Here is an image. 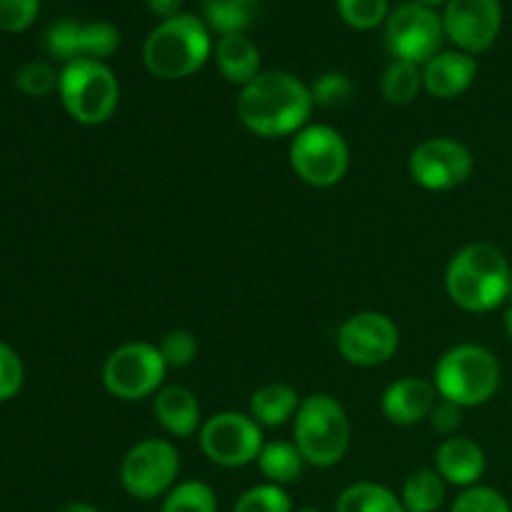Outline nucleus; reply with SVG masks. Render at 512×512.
Wrapping results in <instances>:
<instances>
[{"label": "nucleus", "mask_w": 512, "mask_h": 512, "mask_svg": "<svg viewBox=\"0 0 512 512\" xmlns=\"http://www.w3.org/2000/svg\"><path fill=\"white\" fill-rule=\"evenodd\" d=\"M60 73H55L48 63H28L15 73V85L20 93L30 95V98H45L58 88Z\"/></svg>", "instance_id": "32"}, {"label": "nucleus", "mask_w": 512, "mask_h": 512, "mask_svg": "<svg viewBox=\"0 0 512 512\" xmlns=\"http://www.w3.org/2000/svg\"><path fill=\"white\" fill-rule=\"evenodd\" d=\"M313 108L310 85L285 70L260 73L253 83L240 88L235 105L240 123L260 138L300 133L308 125Z\"/></svg>", "instance_id": "1"}, {"label": "nucleus", "mask_w": 512, "mask_h": 512, "mask_svg": "<svg viewBox=\"0 0 512 512\" xmlns=\"http://www.w3.org/2000/svg\"><path fill=\"white\" fill-rule=\"evenodd\" d=\"M415 3L428 5V8H435V5H443V3H448V0H415Z\"/></svg>", "instance_id": "40"}, {"label": "nucleus", "mask_w": 512, "mask_h": 512, "mask_svg": "<svg viewBox=\"0 0 512 512\" xmlns=\"http://www.w3.org/2000/svg\"><path fill=\"white\" fill-rule=\"evenodd\" d=\"M60 103L80 125H103L120 103V83L103 60H73L60 70Z\"/></svg>", "instance_id": "6"}, {"label": "nucleus", "mask_w": 512, "mask_h": 512, "mask_svg": "<svg viewBox=\"0 0 512 512\" xmlns=\"http://www.w3.org/2000/svg\"><path fill=\"white\" fill-rule=\"evenodd\" d=\"M48 53L65 65L73 60H105L118 50L120 33L110 23L58 20L45 35Z\"/></svg>", "instance_id": "15"}, {"label": "nucleus", "mask_w": 512, "mask_h": 512, "mask_svg": "<svg viewBox=\"0 0 512 512\" xmlns=\"http://www.w3.org/2000/svg\"><path fill=\"white\" fill-rule=\"evenodd\" d=\"M150 13L158 15V18L170 20L175 15H180V8H183V0H148Z\"/></svg>", "instance_id": "37"}, {"label": "nucleus", "mask_w": 512, "mask_h": 512, "mask_svg": "<svg viewBox=\"0 0 512 512\" xmlns=\"http://www.w3.org/2000/svg\"><path fill=\"white\" fill-rule=\"evenodd\" d=\"M435 403H438V390L430 380L423 378H403L395 380L388 390L383 393L380 408L383 415L393 425H418L430 418Z\"/></svg>", "instance_id": "16"}, {"label": "nucleus", "mask_w": 512, "mask_h": 512, "mask_svg": "<svg viewBox=\"0 0 512 512\" xmlns=\"http://www.w3.org/2000/svg\"><path fill=\"white\" fill-rule=\"evenodd\" d=\"M293 438L305 463L315 468H333L350 448L348 413L330 395L303 398L293 418Z\"/></svg>", "instance_id": "5"}, {"label": "nucleus", "mask_w": 512, "mask_h": 512, "mask_svg": "<svg viewBox=\"0 0 512 512\" xmlns=\"http://www.w3.org/2000/svg\"><path fill=\"white\" fill-rule=\"evenodd\" d=\"M58 512H98V510L88 503H65L63 508H58Z\"/></svg>", "instance_id": "38"}, {"label": "nucleus", "mask_w": 512, "mask_h": 512, "mask_svg": "<svg viewBox=\"0 0 512 512\" xmlns=\"http://www.w3.org/2000/svg\"><path fill=\"white\" fill-rule=\"evenodd\" d=\"M435 468L445 483L468 490L483 478L488 460H485V450L475 440L453 435V438H445L435 450Z\"/></svg>", "instance_id": "18"}, {"label": "nucleus", "mask_w": 512, "mask_h": 512, "mask_svg": "<svg viewBox=\"0 0 512 512\" xmlns=\"http://www.w3.org/2000/svg\"><path fill=\"white\" fill-rule=\"evenodd\" d=\"M233 512H293V500L280 485L263 483L245 490Z\"/></svg>", "instance_id": "28"}, {"label": "nucleus", "mask_w": 512, "mask_h": 512, "mask_svg": "<svg viewBox=\"0 0 512 512\" xmlns=\"http://www.w3.org/2000/svg\"><path fill=\"white\" fill-rule=\"evenodd\" d=\"M213 40L198 15L180 13L163 20L143 45V63L155 78L183 80L198 73L210 58Z\"/></svg>", "instance_id": "3"}, {"label": "nucleus", "mask_w": 512, "mask_h": 512, "mask_svg": "<svg viewBox=\"0 0 512 512\" xmlns=\"http://www.w3.org/2000/svg\"><path fill=\"white\" fill-rule=\"evenodd\" d=\"M40 0H0V30L20 33L35 20Z\"/></svg>", "instance_id": "35"}, {"label": "nucleus", "mask_w": 512, "mask_h": 512, "mask_svg": "<svg viewBox=\"0 0 512 512\" xmlns=\"http://www.w3.org/2000/svg\"><path fill=\"white\" fill-rule=\"evenodd\" d=\"M23 380V360L18 358V353L10 345L0 343V403L18 395L20 388H23Z\"/></svg>", "instance_id": "34"}, {"label": "nucleus", "mask_w": 512, "mask_h": 512, "mask_svg": "<svg viewBox=\"0 0 512 512\" xmlns=\"http://www.w3.org/2000/svg\"><path fill=\"white\" fill-rule=\"evenodd\" d=\"M180 453L170 440L148 438L135 443L120 463V483L135 500H155L175 488Z\"/></svg>", "instance_id": "9"}, {"label": "nucleus", "mask_w": 512, "mask_h": 512, "mask_svg": "<svg viewBox=\"0 0 512 512\" xmlns=\"http://www.w3.org/2000/svg\"><path fill=\"white\" fill-rule=\"evenodd\" d=\"M445 290L458 308L490 313L508 300L512 290L510 260L498 245L470 243L450 258Z\"/></svg>", "instance_id": "2"}, {"label": "nucleus", "mask_w": 512, "mask_h": 512, "mask_svg": "<svg viewBox=\"0 0 512 512\" xmlns=\"http://www.w3.org/2000/svg\"><path fill=\"white\" fill-rule=\"evenodd\" d=\"M160 512H218V498L210 485L200 480H185L165 495Z\"/></svg>", "instance_id": "27"}, {"label": "nucleus", "mask_w": 512, "mask_h": 512, "mask_svg": "<svg viewBox=\"0 0 512 512\" xmlns=\"http://www.w3.org/2000/svg\"><path fill=\"white\" fill-rule=\"evenodd\" d=\"M260 13V0H203V23L223 35L245 33Z\"/></svg>", "instance_id": "22"}, {"label": "nucleus", "mask_w": 512, "mask_h": 512, "mask_svg": "<svg viewBox=\"0 0 512 512\" xmlns=\"http://www.w3.org/2000/svg\"><path fill=\"white\" fill-rule=\"evenodd\" d=\"M478 60L463 50H440L423 68V88L440 100H453L473 85Z\"/></svg>", "instance_id": "17"}, {"label": "nucleus", "mask_w": 512, "mask_h": 512, "mask_svg": "<svg viewBox=\"0 0 512 512\" xmlns=\"http://www.w3.org/2000/svg\"><path fill=\"white\" fill-rule=\"evenodd\" d=\"M408 170L420 188L453 190L473 175V153L460 140L430 138L410 153Z\"/></svg>", "instance_id": "13"}, {"label": "nucleus", "mask_w": 512, "mask_h": 512, "mask_svg": "<svg viewBox=\"0 0 512 512\" xmlns=\"http://www.w3.org/2000/svg\"><path fill=\"white\" fill-rule=\"evenodd\" d=\"M293 512H320L318 508H310V505H305V508H298V510H293Z\"/></svg>", "instance_id": "41"}, {"label": "nucleus", "mask_w": 512, "mask_h": 512, "mask_svg": "<svg viewBox=\"0 0 512 512\" xmlns=\"http://www.w3.org/2000/svg\"><path fill=\"white\" fill-rule=\"evenodd\" d=\"M433 385L443 400L460 408H478L498 393L500 363L483 345H455L435 363Z\"/></svg>", "instance_id": "4"}, {"label": "nucleus", "mask_w": 512, "mask_h": 512, "mask_svg": "<svg viewBox=\"0 0 512 512\" xmlns=\"http://www.w3.org/2000/svg\"><path fill=\"white\" fill-rule=\"evenodd\" d=\"M335 512H408L403 500L378 483H353L340 493Z\"/></svg>", "instance_id": "24"}, {"label": "nucleus", "mask_w": 512, "mask_h": 512, "mask_svg": "<svg viewBox=\"0 0 512 512\" xmlns=\"http://www.w3.org/2000/svg\"><path fill=\"white\" fill-rule=\"evenodd\" d=\"M380 90H383V98L390 105H398V108L415 103V98L423 90V70H420V65L408 63V60H393L385 68Z\"/></svg>", "instance_id": "26"}, {"label": "nucleus", "mask_w": 512, "mask_h": 512, "mask_svg": "<svg viewBox=\"0 0 512 512\" xmlns=\"http://www.w3.org/2000/svg\"><path fill=\"white\" fill-rule=\"evenodd\" d=\"M450 512H512L508 498L488 485H473L455 498Z\"/></svg>", "instance_id": "31"}, {"label": "nucleus", "mask_w": 512, "mask_h": 512, "mask_svg": "<svg viewBox=\"0 0 512 512\" xmlns=\"http://www.w3.org/2000/svg\"><path fill=\"white\" fill-rule=\"evenodd\" d=\"M298 390L290 388L285 383H270L263 385L250 398V418L260 425V428H278L288 420L295 418L300 408Z\"/></svg>", "instance_id": "21"}, {"label": "nucleus", "mask_w": 512, "mask_h": 512, "mask_svg": "<svg viewBox=\"0 0 512 512\" xmlns=\"http://www.w3.org/2000/svg\"><path fill=\"white\" fill-rule=\"evenodd\" d=\"M338 13L350 28L373 30L388 18V0H338Z\"/></svg>", "instance_id": "29"}, {"label": "nucleus", "mask_w": 512, "mask_h": 512, "mask_svg": "<svg viewBox=\"0 0 512 512\" xmlns=\"http://www.w3.org/2000/svg\"><path fill=\"white\" fill-rule=\"evenodd\" d=\"M445 28L443 18L433 8L420 3H403L388 15L385 43L395 60L408 63H428L443 48Z\"/></svg>", "instance_id": "11"}, {"label": "nucleus", "mask_w": 512, "mask_h": 512, "mask_svg": "<svg viewBox=\"0 0 512 512\" xmlns=\"http://www.w3.org/2000/svg\"><path fill=\"white\" fill-rule=\"evenodd\" d=\"M215 63L228 83L245 88L260 75V50L245 33L223 35L215 45Z\"/></svg>", "instance_id": "20"}, {"label": "nucleus", "mask_w": 512, "mask_h": 512, "mask_svg": "<svg viewBox=\"0 0 512 512\" xmlns=\"http://www.w3.org/2000/svg\"><path fill=\"white\" fill-rule=\"evenodd\" d=\"M198 440L205 458L220 468H245L255 463L265 445L263 428L250 418V413L238 410H223L205 420Z\"/></svg>", "instance_id": "10"}, {"label": "nucleus", "mask_w": 512, "mask_h": 512, "mask_svg": "<svg viewBox=\"0 0 512 512\" xmlns=\"http://www.w3.org/2000/svg\"><path fill=\"white\" fill-rule=\"evenodd\" d=\"M428 423H430V428L435 430V433L453 438L455 430L463 425V408H460V405H455V403H450V400L440 398L438 403H435L433 413H430Z\"/></svg>", "instance_id": "36"}, {"label": "nucleus", "mask_w": 512, "mask_h": 512, "mask_svg": "<svg viewBox=\"0 0 512 512\" xmlns=\"http://www.w3.org/2000/svg\"><path fill=\"white\" fill-rule=\"evenodd\" d=\"M255 463H258L263 478L268 483L280 485V488L300 480L305 465H308L303 455H300L298 445L288 443V440H270V443H265Z\"/></svg>", "instance_id": "23"}, {"label": "nucleus", "mask_w": 512, "mask_h": 512, "mask_svg": "<svg viewBox=\"0 0 512 512\" xmlns=\"http://www.w3.org/2000/svg\"><path fill=\"white\" fill-rule=\"evenodd\" d=\"M503 325H505V333H508V338L512 340V305L508 310H505V318H503Z\"/></svg>", "instance_id": "39"}, {"label": "nucleus", "mask_w": 512, "mask_h": 512, "mask_svg": "<svg viewBox=\"0 0 512 512\" xmlns=\"http://www.w3.org/2000/svg\"><path fill=\"white\" fill-rule=\"evenodd\" d=\"M168 375V363L163 360L158 345L133 340L123 343L105 358L103 365V388L113 398L135 403V400L150 398L163 388Z\"/></svg>", "instance_id": "8"}, {"label": "nucleus", "mask_w": 512, "mask_h": 512, "mask_svg": "<svg viewBox=\"0 0 512 512\" xmlns=\"http://www.w3.org/2000/svg\"><path fill=\"white\" fill-rule=\"evenodd\" d=\"M443 28L445 38L463 53H485L503 28V5L500 0H448Z\"/></svg>", "instance_id": "14"}, {"label": "nucleus", "mask_w": 512, "mask_h": 512, "mask_svg": "<svg viewBox=\"0 0 512 512\" xmlns=\"http://www.w3.org/2000/svg\"><path fill=\"white\" fill-rule=\"evenodd\" d=\"M338 353L358 368H375L383 365L398 353L400 330L385 313L363 310L345 320L338 328Z\"/></svg>", "instance_id": "12"}, {"label": "nucleus", "mask_w": 512, "mask_h": 512, "mask_svg": "<svg viewBox=\"0 0 512 512\" xmlns=\"http://www.w3.org/2000/svg\"><path fill=\"white\" fill-rule=\"evenodd\" d=\"M290 168L310 188H333L350 168V148L333 125H305L290 140Z\"/></svg>", "instance_id": "7"}, {"label": "nucleus", "mask_w": 512, "mask_h": 512, "mask_svg": "<svg viewBox=\"0 0 512 512\" xmlns=\"http://www.w3.org/2000/svg\"><path fill=\"white\" fill-rule=\"evenodd\" d=\"M445 480L440 478L438 470H415L405 478L403 508L408 512H435L445 503Z\"/></svg>", "instance_id": "25"}, {"label": "nucleus", "mask_w": 512, "mask_h": 512, "mask_svg": "<svg viewBox=\"0 0 512 512\" xmlns=\"http://www.w3.org/2000/svg\"><path fill=\"white\" fill-rule=\"evenodd\" d=\"M160 353L168 368H188L198 355V338L190 330L178 328L170 330L163 340H160Z\"/></svg>", "instance_id": "33"}, {"label": "nucleus", "mask_w": 512, "mask_h": 512, "mask_svg": "<svg viewBox=\"0 0 512 512\" xmlns=\"http://www.w3.org/2000/svg\"><path fill=\"white\" fill-rule=\"evenodd\" d=\"M153 413L160 428L173 438H190L203 428L200 423V403L195 393L185 385H165L155 393Z\"/></svg>", "instance_id": "19"}, {"label": "nucleus", "mask_w": 512, "mask_h": 512, "mask_svg": "<svg viewBox=\"0 0 512 512\" xmlns=\"http://www.w3.org/2000/svg\"><path fill=\"white\" fill-rule=\"evenodd\" d=\"M310 95H313V103L318 108H343L353 95V83L343 73H323L310 85Z\"/></svg>", "instance_id": "30"}]
</instances>
